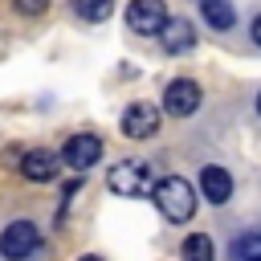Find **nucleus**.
I'll list each match as a JSON object with an SVG mask.
<instances>
[{
    "label": "nucleus",
    "instance_id": "nucleus-1",
    "mask_svg": "<svg viewBox=\"0 0 261 261\" xmlns=\"http://www.w3.org/2000/svg\"><path fill=\"white\" fill-rule=\"evenodd\" d=\"M155 204H159V212H163L171 224H179V220H192V212H196V192H192L188 179L167 175V179L155 184Z\"/></svg>",
    "mask_w": 261,
    "mask_h": 261
},
{
    "label": "nucleus",
    "instance_id": "nucleus-2",
    "mask_svg": "<svg viewBox=\"0 0 261 261\" xmlns=\"http://www.w3.org/2000/svg\"><path fill=\"white\" fill-rule=\"evenodd\" d=\"M37 245H41V232H37L33 220H12V224L4 228V237H0L4 261H24V257L37 253Z\"/></svg>",
    "mask_w": 261,
    "mask_h": 261
},
{
    "label": "nucleus",
    "instance_id": "nucleus-3",
    "mask_svg": "<svg viewBox=\"0 0 261 261\" xmlns=\"http://www.w3.org/2000/svg\"><path fill=\"white\" fill-rule=\"evenodd\" d=\"M110 192H118V196H143L147 188H151V171H147V163H139V159H122V163H114L110 167Z\"/></svg>",
    "mask_w": 261,
    "mask_h": 261
},
{
    "label": "nucleus",
    "instance_id": "nucleus-4",
    "mask_svg": "<svg viewBox=\"0 0 261 261\" xmlns=\"http://www.w3.org/2000/svg\"><path fill=\"white\" fill-rule=\"evenodd\" d=\"M167 20H171V16H167L163 0H130V4H126V24H130L135 33H163Z\"/></svg>",
    "mask_w": 261,
    "mask_h": 261
},
{
    "label": "nucleus",
    "instance_id": "nucleus-5",
    "mask_svg": "<svg viewBox=\"0 0 261 261\" xmlns=\"http://www.w3.org/2000/svg\"><path fill=\"white\" fill-rule=\"evenodd\" d=\"M196 106H200V86L192 77H175L163 94V110L175 118H188V114H196Z\"/></svg>",
    "mask_w": 261,
    "mask_h": 261
},
{
    "label": "nucleus",
    "instance_id": "nucleus-6",
    "mask_svg": "<svg viewBox=\"0 0 261 261\" xmlns=\"http://www.w3.org/2000/svg\"><path fill=\"white\" fill-rule=\"evenodd\" d=\"M102 159V139L98 135H73L65 147H61V163H69L73 171H86Z\"/></svg>",
    "mask_w": 261,
    "mask_h": 261
},
{
    "label": "nucleus",
    "instance_id": "nucleus-7",
    "mask_svg": "<svg viewBox=\"0 0 261 261\" xmlns=\"http://www.w3.org/2000/svg\"><path fill=\"white\" fill-rule=\"evenodd\" d=\"M155 130H159V110L155 106H147V102L126 106V114H122V135L126 139H151Z\"/></svg>",
    "mask_w": 261,
    "mask_h": 261
},
{
    "label": "nucleus",
    "instance_id": "nucleus-8",
    "mask_svg": "<svg viewBox=\"0 0 261 261\" xmlns=\"http://www.w3.org/2000/svg\"><path fill=\"white\" fill-rule=\"evenodd\" d=\"M57 167H61V159H57L53 151H45V147H33V151H24V155H20V171H24V179H33V184L53 179V175H57Z\"/></svg>",
    "mask_w": 261,
    "mask_h": 261
},
{
    "label": "nucleus",
    "instance_id": "nucleus-9",
    "mask_svg": "<svg viewBox=\"0 0 261 261\" xmlns=\"http://www.w3.org/2000/svg\"><path fill=\"white\" fill-rule=\"evenodd\" d=\"M159 41H163V49H167V53H188V49L196 45V29H192V20L175 16V20H167V24H163Z\"/></svg>",
    "mask_w": 261,
    "mask_h": 261
},
{
    "label": "nucleus",
    "instance_id": "nucleus-10",
    "mask_svg": "<svg viewBox=\"0 0 261 261\" xmlns=\"http://www.w3.org/2000/svg\"><path fill=\"white\" fill-rule=\"evenodd\" d=\"M200 192H204V196H208L212 204H224V200L232 196V179H228V171H224V167H212V163H208V167L200 171Z\"/></svg>",
    "mask_w": 261,
    "mask_h": 261
},
{
    "label": "nucleus",
    "instance_id": "nucleus-11",
    "mask_svg": "<svg viewBox=\"0 0 261 261\" xmlns=\"http://www.w3.org/2000/svg\"><path fill=\"white\" fill-rule=\"evenodd\" d=\"M200 16L212 24V29H232L237 24V12L228 0H200Z\"/></svg>",
    "mask_w": 261,
    "mask_h": 261
},
{
    "label": "nucleus",
    "instance_id": "nucleus-12",
    "mask_svg": "<svg viewBox=\"0 0 261 261\" xmlns=\"http://www.w3.org/2000/svg\"><path fill=\"white\" fill-rule=\"evenodd\" d=\"M184 261H216L212 237H204V232H192V237L184 241Z\"/></svg>",
    "mask_w": 261,
    "mask_h": 261
},
{
    "label": "nucleus",
    "instance_id": "nucleus-13",
    "mask_svg": "<svg viewBox=\"0 0 261 261\" xmlns=\"http://www.w3.org/2000/svg\"><path fill=\"white\" fill-rule=\"evenodd\" d=\"M261 257V232H245L232 241V261H253Z\"/></svg>",
    "mask_w": 261,
    "mask_h": 261
},
{
    "label": "nucleus",
    "instance_id": "nucleus-14",
    "mask_svg": "<svg viewBox=\"0 0 261 261\" xmlns=\"http://www.w3.org/2000/svg\"><path fill=\"white\" fill-rule=\"evenodd\" d=\"M73 8H77V16H86V20H106V16L114 12V0H77Z\"/></svg>",
    "mask_w": 261,
    "mask_h": 261
},
{
    "label": "nucleus",
    "instance_id": "nucleus-15",
    "mask_svg": "<svg viewBox=\"0 0 261 261\" xmlns=\"http://www.w3.org/2000/svg\"><path fill=\"white\" fill-rule=\"evenodd\" d=\"M12 4H16V12H24V16H41L49 0H12Z\"/></svg>",
    "mask_w": 261,
    "mask_h": 261
},
{
    "label": "nucleus",
    "instance_id": "nucleus-16",
    "mask_svg": "<svg viewBox=\"0 0 261 261\" xmlns=\"http://www.w3.org/2000/svg\"><path fill=\"white\" fill-rule=\"evenodd\" d=\"M249 33H253V41L261 45V16H253V29H249Z\"/></svg>",
    "mask_w": 261,
    "mask_h": 261
},
{
    "label": "nucleus",
    "instance_id": "nucleus-17",
    "mask_svg": "<svg viewBox=\"0 0 261 261\" xmlns=\"http://www.w3.org/2000/svg\"><path fill=\"white\" fill-rule=\"evenodd\" d=\"M77 261H102V257H94V253H90V257H77Z\"/></svg>",
    "mask_w": 261,
    "mask_h": 261
},
{
    "label": "nucleus",
    "instance_id": "nucleus-18",
    "mask_svg": "<svg viewBox=\"0 0 261 261\" xmlns=\"http://www.w3.org/2000/svg\"><path fill=\"white\" fill-rule=\"evenodd\" d=\"M257 110H261V98H257Z\"/></svg>",
    "mask_w": 261,
    "mask_h": 261
},
{
    "label": "nucleus",
    "instance_id": "nucleus-19",
    "mask_svg": "<svg viewBox=\"0 0 261 261\" xmlns=\"http://www.w3.org/2000/svg\"><path fill=\"white\" fill-rule=\"evenodd\" d=\"M253 261H261V257H253Z\"/></svg>",
    "mask_w": 261,
    "mask_h": 261
}]
</instances>
